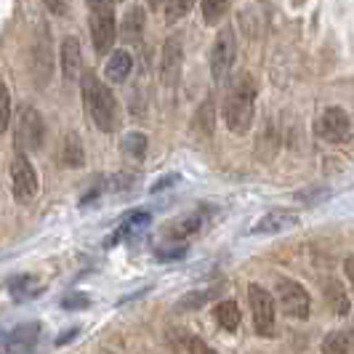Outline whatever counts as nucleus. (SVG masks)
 <instances>
[{
  "label": "nucleus",
  "mask_w": 354,
  "mask_h": 354,
  "mask_svg": "<svg viewBox=\"0 0 354 354\" xmlns=\"http://www.w3.org/2000/svg\"><path fill=\"white\" fill-rule=\"evenodd\" d=\"M319 352H322V354H349V352H352L349 333H344V330H330L328 336L322 338Z\"/></svg>",
  "instance_id": "obj_20"
},
{
  "label": "nucleus",
  "mask_w": 354,
  "mask_h": 354,
  "mask_svg": "<svg viewBox=\"0 0 354 354\" xmlns=\"http://www.w3.org/2000/svg\"><path fill=\"white\" fill-rule=\"evenodd\" d=\"M149 224V213H131V216H125L123 227H120V234H125V232H136V230H144Z\"/></svg>",
  "instance_id": "obj_28"
},
{
  "label": "nucleus",
  "mask_w": 354,
  "mask_h": 354,
  "mask_svg": "<svg viewBox=\"0 0 354 354\" xmlns=\"http://www.w3.org/2000/svg\"><path fill=\"white\" fill-rule=\"evenodd\" d=\"M344 272H346L349 283L354 285V256H346V261H344Z\"/></svg>",
  "instance_id": "obj_35"
},
{
  "label": "nucleus",
  "mask_w": 354,
  "mask_h": 354,
  "mask_svg": "<svg viewBox=\"0 0 354 354\" xmlns=\"http://www.w3.org/2000/svg\"><path fill=\"white\" fill-rule=\"evenodd\" d=\"M192 131H195L197 136H213V102L211 99H205L203 104L197 106L195 112V120H192Z\"/></svg>",
  "instance_id": "obj_19"
},
{
  "label": "nucleus",
  "mask_w": 354,
  "mask_h": 354,
  "mask_svg": "<svg viewBox=\"0 0 354 354\" xmlns=\"http://www.w3.org/2000/svg\"><path fill=\"white\" fill-rule=\"evenodd\" d=\"M200 227H203V213H189V216L178 218V221H174V224L168 227V237H174V240H187V237L195 234Z\"/></svg>",
  "instance_id": "obj_16"
},
{
  "label": "nucleus",
  "mask_w": 354,
  "mask_h": 354,
  "mask_svg": "<svg viewBox=\"0 0 354 354\" xmlns=\"http://www.w3.org/2000/svg\"><path fill=\"white\" fill-rule=\"evenodd\" d=\"M224 120L232 133H248L256 120V86L250 77H240L224 99Z\"/></svg>",
  "instance_id": "obj_2"
},
{
  "label": "nucleus",
  "mask_w": 354,
  "mask_h": 354,
  "mask_svg": "<svg viewBox=\"0 0 354 354\" xmlns=\"http://www.w3.org/2000/svg\"><path fill=\"white\" fill-rule=\"evenodd\" d=\"M349 341H352V344H354V328H352V333H349Z\"/></svg>",
  "instance_id": "obj_37"
},
{
  "label": "nucleus",
  "mask_w": 354,
  "mask_h": 354,
  "mask_svg": "<svg viewBox=\"0 0 354 354\" xmlns=\"http://www.w3.org/2000/svg\"><path fill=\"white\" fill-rule=\"evenodd\" d=\"M32 67H35L37 83H46L51 77V46H48V37L43 35V40H37L35 48H32Z\"/></svg>",
  "instance_id": "obj_15"
},
{
  "label": "nucleus",
  "mask_w": 354,
  "mask_h": 354,
  "mask_svg": "<svg viewBox=\"0 0 354 354\" xmlns=\"http://www.w3.org/2000/svg\"><path fill=\"white\" fill-rule=\"evenodd\" d=\"M75 336H77V328H70V330H67L64 336H59V338H56V344L62 346V344H67V341H70V338H75Z\"/></svg>",
  "instance_id": "obj_36"
},
{
  "label": "nucleus",
  "mask_w": 354,
  "mask_h": 354,
  "mask_svg": "<svg viewBox=\"0 0 354 354\" xmlns=\"http://www.w3.org/2000/svg\"><path fill=\"white\" fill-rule=\"evenodd\" d=\"M237 62V37L232 27H221L218 35L213 40L211 48V75L216 83H224L234 70Z\"/></svg>",
  "instance_id": "obj_3"
},
{
  "label": "nucleus",
  "mask_w": 354,
  "mask_h": 354,
  "mask_svg": "<svg viewBox=\"0 0 354 354\" xmlns=\"http://www.w3.org/2000/svg\"><path fill=\"white\" fill-rule=\"evenodd\" d=\"M227 3L230 0H203V21L205 24H216L218 19L227 14Z\"/></svg>",
  "instance_id": "obj_25"
},
{
  "label": "nucleus",
  "mask_w": 354,
  "mask_h": 354,
  "mask_svg": "<svg viewBox=\"0 0 354 354\" xmlns=\"http://www.w3.org/2000/svg\"><path fill=\"white\" fill-rule=\"evenodd\" d=\"M43 136H46V125H43V118L35 106H21L17 118V147L19 152H35L43 144Z\"/></svg>",
  "instance_id": "obj_4"
},
{
  "label": "nucleus",
  "mask_w": 354,
  "mask_h": 354,
  "mask_svg": "<svg viewBox=\"0 0 354 354\" xmlns=\"http://www.w3.org/2000/svg\"><path fill=\"white\" fill-rule=\"evenodd\" d=\"M46 3V8L56 14V17H62V14H67V0H43Z\"/></svg>",
  "instance_id": "obj_32"
},
{
  "label": "nucleus",
  "mask_w": 354,
  "mask_h": 354,
  "mask_svg": "<svg viewBox=\"0 0 354 354\" xmlns=\"http://www.w3.org/2000/svg\"><path fill=\"white\" fill-rule=\"evenodd\" d=\"M11 189L19 203H30L37 195V174L35 165L30 162L27 155L19 152L11 162Z\"/></svg>",
  "instance_id": "obj_7"
},
{
  "label": "nucleus",
  "mask_w": 354,
  "mask_h": 354,
  "mask_svg": "<svg viewBox=\"0 0 354 354\" xmlns=\"http://www.w3.org/2000/svg\"><path fill=\"white\" fill-rule=\"evenodd\" d=\"M277 299L283 304L288 317H296V319L309 317L312 301H309V293L304 290L301 283H296V280H280V283H277Z\"/></svg>",
  "instance_id": "obj_8"
},
{
  "label": "nucleus",
  "mask_w": 354,
  "mask_h": 354,
  "mask_svg": "<svg viewBox=\"0 0 354 354\" xmlns=\"http://www.w3.org/2000/svg\"><path fill=\"white\" fill-rule=\"evenodd\" d=\"M319 136L325 142L344 144L352 139V120L341 106H328L325 115L319 118Z\"/></svg>",
  "instance_id": "obj_9"
},
{
  "label": "nucleus",
  "mask_w": 354,
  "mask_h": 354,
  "mask_svg": "<svg viewBox=\"0 0 354 354\" xmlns=\"http://www.w3.org/2000/svg\"><path fill=\"white\" fill-rule=\"evenodd\" d=\"M293 227H299V216L277 208V211H269L266 216H261L256 221V227L250 230V234H277V232L293 230Z\"/></svg>",
  "instance_id": "obj_12"
},
{
  "label": "nucleus",
  "mask_w": 354,
  "mask_h": 354,
  "mask_svg": "<svg viewBox=\"0 0 354 354\" xmlns=\"http://www.w3.org/2000/svg\"><path fill=\"white\" fill-rule=\"evenodd\" d=\"M176 181H178L176 174H171V176H168V178H160L158 184L152 187V192H160V189H165V187H171V184H176Z\"/></svg>",
  "instance_id": "obj_33"
},
{
  "label": "nucleus",
  "mask_w": 354,
  "mask_h": 354,
  "mask_svg": "<svg viewBox=\"0 0 354 354\" xmlns=\"http://www.w3.org/2000/svg\"><path fill=\"white\" fill-rule=\"evenodd\" d=\"M123 152L125 155H131V158L142 160L144 152H147V136H144L142 131H128L123 136Z\"/></svg>",
  "instance_id": "obj_23"
},
{
  "label": "nucleus",
  "mask_w": 354,
  "mask_h": 354,
  "mask_svg": "<svg viewBox=\"0 0 354 354\" xmlns=\"http://www.w3.org/2000/svg\"><path fill=\"white\" fill-rule=\"evenodd\" d=\"M62 306L70 309V312H75V309H86V306H88V296H83V293H70V296L62 301Z\"/></svg>",
  "instance_id": "obj_31"
},
{
  "label": "nucleus",
  "mask_w": 354,
  "mask_h": 354,
  "mask_svg": "<svg viewBox=\"0 0 354 354\" xmlns=\"http://www.w3.org/2000/svg\"><path fill=\"white\" fill-rule=\"evenodd\" d=\"M62 160H64V165H67V168H80V165L86 162V155H83V144H80V139H77L75 133H70V136L64 139Z\"/></svg>",
  "instance_id": "obj_21"
},
{
  "label": "nucleus",
  "mask_w": 354,
  "mask_h": 354,
  "mask_svg": "<svg viewBox=\"0 0 354 354\" xmlns=\"http://www.w3.org/2000/svg\"><path fill=\"white\" fill-rule=\"evenodd\" d=\"M250 309H253V325L259 336H272L274 333V299L269 296V290H264L261 285H250L248 290Z\"/></svg>",
  "instance_id": "obj_6"
},
{
  "label": "nucleus",
  "mask_w": 354,
  "mask_h": 354,
  "mask_svg": "<svg viewBox=\"0 0 354 354\" xmlns=\"http://www.w3.org/2000/svg\"><path fill=\"white\" fill-rule=\"evenodd\" d=\"M195 0H165V21L168 24H176L181 19L192 11Z\"/></svg>",
  "instance_id": "obj_24"
},
{
  "label": "nucleus",
  "mask_w": 354,
  "mask_h": 354,
  "mask_svg": "<svg viewBox=\"0 0 354 354\" xmlns=\"http://www.w3.org/2000/svg\"><path fill=\"white\" fill-rule=\"evenodd\" d=\"M8 123H11V93L6 83H0V133L8 131Z\"/></svg>",
  "instance_id": "obj_26"
},
{
  "label": "nucleus",
  "mask_w": 354,
  "mask_h": 354,
  "mask_svg": "<svg viewBox=\"0 0 354 354\" xmlns=\"http://www.w3.org/2000/svg\"><path fill=\"white\" fill-rule=\"evenodd\" d=\"M133 70V56L125 51V48H118V51L109 53L104 64V77L112 83V86H120L128 80V75Z\"/></svg>",
  "instance_id": "obj_13"
},
{
  "label": "nucleus",
  "mask_w": 354,
  "mask_h": 354,
  "mask_svg": "<svg viewBox=\"0 0 354 354\" xmlns=\"http://www.w3.org/2000/svg\"><path fill=\"white\" fill-rule=\"evenodd\" d=\"M32 285H35V280L32 277H14L11 280V293H14V299H27V296H32L35 290H32Z\"/></svg>",
  "instance_id": "obj_27"
},
{
  "label": "nucleus",
  "mask_w": 354,
  "mask_h": 354,
  "mask_svg": "<svg viewBox=\"0 0 354 354\" xmlns=\"http://www.w3.org/2000/svg\"><path fill=\"white\" fill-rule=\"evenodd\" d=\"M118 37L115 11H91V40L96 53H109Z\"/></svg>",
  "instance_id": "obj_10"
},
{
  "label": "nucleus",
  "mask_w": 354,
  "mask_h": 354,
  "mask_svg": "<svg viewBox=\"0 0 354 354\" xmlns=\"http://www.w3.org/2000/svg\"><path fill=\"white\" fill-rule=\"evenodd\" d=\"M80 86H83V102H86V109H88L93 125L102 133H112L118 128V102H115V93L93 72H83L80 75Z\"/></svg>",
  "instance_id": "obj_1"
},
{
  "label": "nucleus",
  "mask_w": 354,
  "mask_h": 354,
  "mask_svg": "<svg viewBox=\"0 0 354 354\" xmlns=\"http://www.w3.org/2000/svg\"><path fill=\"white\" fill-rule=\"evenodd\" d=\"M181 67H184V40L181 35H171L160 51V83L165 88H176Z\"/></svg>",
  "instance_id": "obj_5"
},
{
  "label": "nucleus",
  "mask_w": 354,
  "mask_h": 354,
  "mask_svg": "<svg viewBox=\"0 0 354 354\" xmlns=\"http://www.w3.org/2000/svg\"><path fill=\"white\" fill-rule=\"evenodd\" d=\"M37 336H40V325L30 322V325H19L17 330H11L8 336L3 338V344H6L8 352H27V349L35 346Z\"/></svg>",
  "instance_id": "obj_14"
},
{
  "label": "nucleus",
  "mask_w": 354,
  "mask_h": 354,
  "mask_svg": "<svg viewBox=\"0 0 354 354\" xmlns=\"http://www.w3.org/2000/svg\"><path fill=\"white\" fill-rule=\"evenodd\" d=\"M218 296V288H208V290H192V293H187V296H181L176 301V309L178 312H195L200 306H205L208 301H213Z\"/></svg>",
  "instance_id": "obj_18"
},
{
  "label": "nucleus",
  "mask_w": 354,
  "mask_h": 354,
  "mask_svg": "<svg viewBox=\"0 0 354 354\" xmlns=\"http://www.w3.org/2000/svg\"><path fill=\"white\" fill-rule=\"evenodd\" d=\"M178 256H184V245L176 250H160L158 253V259H165V261H168V259H178Z\"/></svg>",
  "instance_id": "obj_34"
},
{
  "label": "nucleus",
  "mask_w": 354,
  "mask_h": 354,
  "mask_svg": "<svg viewBox=\"0 0 354 354\" xmlns=\"http://www.w3.org/2000/svg\"><path fill=\"white\" fill-rule=\"evenodd\" d=\"M144 30V14L142 8H133L128 17H125V32H131V35H136V32H142Z\"/></svg>",
  "instance_id": "obj_29"
},
{
  "label": "nucleus",
  "mask_w": 354,
  "mask_h": 354,
  "mask_svg": "<svg viewBox=\"0 0 354 354\" xmlns=\"http://www.w3.org/2000/svg\"><path fill=\"white\" fill-rule=\"evenodd\" d=\"M187 354H216V352H213V349L205 344V341H203V338L189 336V338H187Z\"/></svg>",
  "instance_id": "obj_30"
},
{
  "label": "nucleus",
  "mask_w": 354,
  "mask_h": 354,
  "mask_svg": "<svg viewBox=\"0 0 354 354\" xmlns=\"http://www.w3.org/2000/svg\"><path fill=\"white\" fill-rule=\"evenodd\" d=\"M59 64L64 80H77V75L83 72V53H80V40L75 35H67L62 40L59 48Z\"/></svg>",
  "instance_id": "obj_11"
},
{
  "label": "nucleus",
  "mask_w": 354,
  "mask_h": 354,
  "mask_svg": "<svg viewBox=\"0 0 354 354\" xmlns=\"http://www.w3.org/2000/svg\"><path fill=\"white\" fill-rule=\"evenodd\" d=\"M216 322L224 328V330H234L240 325V309L234 301H221L216 306Z\"/></svg>",
  "instance_id": "obj_22"
},
{
  "label": "nucleus",
  "mask_w": 354,
  "mask_h": 354,
  "mask_svg": "<svg viewBox=\"0 0 354 354\" xmlns=\"http://www.w3.org/2000/svg\"><path fill=\"white\" fill-rule=\"evenodd\" d=\"M325 301L330 306V312H336V315H349V296L344 293V288L341 283L336 280H330V283H325Z\"/></svg>",
  "instance_id": "obj_17"
}]
</instances>
